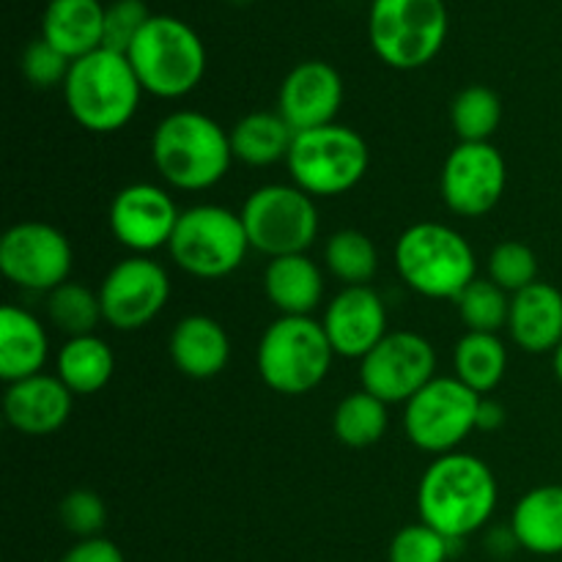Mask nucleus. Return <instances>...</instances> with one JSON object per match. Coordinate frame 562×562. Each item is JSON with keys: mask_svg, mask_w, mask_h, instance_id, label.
<instances>
[{"mask_svg": "<svg viewBox=\"0 0 562 562\" xmlns=\"http://www.w3.org/2000/svg\"><path fill=\"white\" fill-rule=\"evenodd\" d=\"M296 132L291 130L280 113H250L234 124L228 132L234 159L250 168H267L289 157Z\"/></svg>", "mask_w": 562, "mask_h": 562, "instance_id": "nucleus-27", "label": "nucleus"}, {"mask_svg": "<svg viewBox=\"0 0 562 562\" xmlns=\"http://www.w3.org/2000/svg\"><path fill=\"white\" fill-rule=\"evenodd\" d=\"M508 333L527 355H554L562 344V291L538 280L510 296Z\"/></svg>", "mask_w": 562, "mask_h": 562, "instance_id": "nucleus-20", "label": "nucleus"}, {"mask_svg": "<svg viewBox=\"0 0 562 562\" xmlns=\"http://www.w3.org/2000/svg\"><path fill=\"white\" fill-rule=\"evenodd\" d=\"M344 104V80L327 60H302L285 75L278 93V113L294 132L335 124Z\"/></svg>", "mask_w": 562, "mask_h": 562, "instance_id": "nucleus-17", "label": "nucleus"}, {"mask_svg": "<svg viewBox=\"0 0 562 562\" xmlns=\"http://www.w3.org/2000/svg\"><path fill=\"white\" fill-rule=\"evenodd\" d=\"M322 324L335 355L362 360L387 335V307L371 285H346L333 296Z\"/></svg>", "mask_w": 562, "mask_h": 562, "instance_id": "nucleus-18", "label": "nucleus"}, {"mask_svg": "<svg viewBox=\"0 0 562 562\" xmlns=\"http://www.w3.org/2000/svg\"><path fill=\"white\" fill-rule=\"evenodd\" d=\"M333 357L324 324L311 316H280L258 340L256 366L269 390L305 395L327 379Z\"/></svg>", "mask_w": 562, "mask_h": 562, "instance_id": "nucleus-6", "label": "nucleus"}, {"mask_svg": "<svg viewBox=\"0 0 562 562\" xmlns=\"http://www.w3.org/2000/svg\"><path fill=\"white\" fill-rule=\"evenodd\" d=\"M450 124L459 143H488L503 124V99L488 86H467L450 104Z\"/></svg>", "mask_w": 562, "mask_h": 562, "instance_id": "nucleus-30", "label": "nucleus"}, {"mask_svg": "<svg viewBox=\"0 0 562 562\" xmlns=\"http://www.w3.org/2000/svg\"><path fill=\"white\" fill-rule=\"evenodd\" d=\"M453 371L461 384L483 398L499 387L508 371V349L492 333H467L453 349Z\"/></svg>", "mask_w": 562, "mask_h": 562, "instance_id": "nucleus-28", "label": "nucleus"}, {"mask_svg": "<svg viewBox=\"0 0 562 562\" xmlns=\"http://www.w3.org/2000/svg\"><path fill=\"white\" fill-rule=\"evenodd\" d=\"M250 250L269 258L300 256L318 236V212L313 198L296 184H267L250 192L241 206Z\"/></svg>", "mask_w": 562, "mask_h": 562, "instance_id": "nucleus-10", "label": "nucleus"}, {"mask_svg": "<svg viewBox=\"0 0 562 562\" xmlns=\"http://www.w3.org/2000/svg\"><path fill=\"white\" fill-rule=\"evenodd\" d=\"M327 269L346 285H368L379 269V252L362 231L344 228L329 236L324 247Z\"/></svg>", "mask_w": 562, "mask_h": 562, "instance_id": "nucleus-32", "label": "nucleus"}, {"mask_svg": "<svg viewBox=\"0 0 562 562\" xmlns=\"http://www.w3.org/2000/svg\"><path fill=\"white\" fill-rule=\"evenodd\" d=\"M151 16L154 14L148 11V5L143 0H113L110 5H104L102 47L126 55L132 42L137 38V33L146 27V22Z\"/></svg>", "mask_w": 562, "mask_h": 562, "instance_id": "nucleus-35", "label": "nucleus"}, {"mask_svg": "<svg viewBox=\"0 0 562 562\" xmlns=\"http://www.w3.org/2000/svg\"><path fill=\"white\" fill-rule=\"evenodd\" d=\"M456 307H459L461 322L467 324V333L497 335L499 329L508 327L510 296L488 278L472 280L456 300Z\"/></svg>", "mask_w": 562, "mask_h": 562, "instance_id": "nucleus-33", "label": "nucleus"}, {"mask_svg": "<svg viewBox=\"0 0 562 562\" xmlns=\"http://www.w3.org/2000/svg\"><path fill=\"white\" fill-rule=\"evenodd\" d=\"M47 318L66 338L93 335L97 324L104 322L99 291H91L88 285L66 280L64 285H58V289L47 294Z\"/></svg>", "mask_w": 562, "mask_h": 562, "instance_id": "nucleus-31", "label": "nucleus"}, {"mask_svg": "<svg viewBox=\"0 0 562 562\" xmlns=\"http://www.w3.org/2000/svg\"><path fill=\"white\" fill-rule=\"evenodd\" d=\"M140 93V80L130 58L104 47L71 60L64 82V99L71 119L97 135L124 130L135 119Z\"/></svg>", "mask_w": 562, "mask_h": 562, "instance_id": "nucleus-3", "label": "nucleus"}, {"mask_svg": "<svg viewBox=\"0 0 562 562\" xmlns=\"http://www.w3.org/2000/svg\"><path fill=\"white\" fill-rule=\"evenodd\" d=\"M488 280L508 294L538 283V258L525 241H499L488 256Z\"/></svg>", "mask_w": 562, "mask_h": 562, "instance_id": "nucleus-34", "label": "nucleus"}, {"mask_svg": "<svg viewBox=\"0 0 562 562\" xmlns=\"http://www.w3.org/2000/svg\"><path fill=\"white\" fill-rule=\"evenodd\" d=\"M71 245L55 225L25 220L11 225L0 239V272L25 291L49 294L69 280Z\"/></svg>", "mask_w": 562, "mask_h": 562, "instance_id": "nucleus-12", "label": "nucleus"}, {"mask_svg": "<svg viewBox=\"0 0 562 562\" xmlns=\"http://www.w3.org/2000/svg\"><path fill=\"white\" fill-rule=\"evenodd\" d=\"M151 159L170 187L198 192L225 179L234 151L217 121L198 110H176L154 130Z\"/></svg>", "mask_w": 562, "mask_h": 562, "instance_id": "nucleus-2", "label": "nucleus"}, {"mask_svg": "<svg viewBox=\"0 0 562 562\" xmlns=\"http://www.w3.org/2000/svg\"><path fill=\"white\" fill-rule=\"evenodd\" d=\"M387 404L376 395L357 390L338 404L333 415V431L340 445L355 450H366L376 445L387 431Z\"/></svg>", "mask_w": 562, "mask_h": 562, "instance_id": "nucleus-29", "label": "nucleus"}, {"mask_svg": "<svg viewBox=\"0 0 562 562\" xmlns=\"http://www.w3.org/2000/svg\"><path fill=\"white\" fill-rule=\"evenodd\" d=\"M456 541L428 525H409L395 532L390 543V562H448Z\"/></svg>", "mask_w": 562, "mask_h": 562, "instance_id": "nucleus-36", "label": "nucleus"}, {"mask_svg": "<svg viewBox=\"0 0 562 562\" xmlns=\"http://www.w3.org/2000/svg\"><path fill=\"white\" fill-rule=\"evenodd\" d=\"M497 508V481L488 464L472 453H445L431 461L417 486L423 525L450 541L472 536Z\"/></svg>", "mask_w": 562, "mask_h": 562, "instance_id": "nucleus-1", "label": "nucleus"}, {"mask_svg": "<svg viewBox=\"0 0 562 562\" xmlns=\"http://www.w3.org/2000/svg\"><path fill=\"white\" fill-rule=\"evenodd\" d=\"M168 250L176 267L192 278L220 280L245 263L250 239L241 214L214 203H201L181 212Z\"/></svg>", "mask_w": 562, "mask_h": 562, "instance_id": "nucleus-9", "label": "nucleus"}, {"mask_svg": "<svg viewBox=\"0 0 562 562\" xmlns=\"http://www.w3.org/2000/svg\"><path fill=\"white\" fill-rule=\"evenodd\" d=\"M516 547L541 558L562 554V486L549 483L527 492L510 516Z\"/></svg>", "mask_w": 562, "mask_h": 562, "instance_id": "nucleus-24", "label": "nucleus"}, {"mask_svg": "<svg viewBox=\"0 0 562 562\" xmlns=\"http://www.w3.org/2000/svg\"><path fill=\"white\" fill-rule=\"evenodd\" d=\"M437 371V351L423 335L409 329L387 333L360 360L362 390L384 404H406Z\"/></svg>", "mask_w": 562, "mask_h": 562, "instance_id": "nucleus-13", "label": "nucleus"}, {"mask_svg": "<svg viewBox=\"0 0 562 562\" xmlns=\"http://www.w3.org/2000/svg\"><path fill=\"white\" fill-rule=\"evenodd\" d=\"M481 395L472 393L456 376H437L406 401L404 431L423 453H456L477 428Z\"/></svg>", "mask_w": 562, "mask_h": 562, "instance_id": "nucleus-11", "label": "nucleus"}, {"mask_svg": "<svg viewBox=\"0 0 562 562\" xmlns=\"http://www.w3.org/2000/svg\"><path fill=\"white\" fill-rule=\"evenodd\" d=\"M60 562H124V554L108 538H82Z\"/></svg>", "mask_w": 562, "mask_h": 562, "instance_id": "nucleus-39", "label": "nucleus"}, {"mask_svg": "<svg viewBox=\"0 0 562 562\" xmlns=\"http://www.w3.org/2000/svg\"><path fill=\"white\" fill-rule=\"evenodd\" d=\"M401 280L428 300H459L477 280V258L470 241L442 223H415L395 241Z\"/></svg>", "mask_w": 562, "mask_h": 562, "instance_id": "nucleus-5", "label": "nucleus"}, {"mask_svg": "<svg viewBox=\"0 0 562 562\" xmlns=\"http://www.w3.org/2000/svg\"><path fill=\"white\" fill-rule=\"evenodd\" d=\"M263 291L280 316H311L324 300V274L305 252L269 258Z\"/></svg>", "mask_w": 562, "mask_h": 562, "instance_id": "nucleus-25", "label": "nucleus"}, {"mask_svg": "<svg viewBox=\"0 0 562 562\" xmlns=\"http://www.w3.org/2000/svg\"><path fill=\"white\" fill-rule=\"evenodd\" d=\"M368 36L387 66L420 69L437 58L448 38L445 0H373Z\"/></svg>", "mask_w": 562, "mask_h": 562, "instance_id": "nucleus-8", "label": "nucleus"}, {"mask_svg": "<svg viewBox=\"0 0 562 562\" xmlns=\"http://www.w3.org/2000/svg\"><path fill=\"white\" fill-rule=\"evenodd\" d=\"M49 357L44 324L25 307L5 305L0 313V379L5 384L42 373Z\"/></svg>", "mask_w": 562, "mask_h": 562, "instance_id": "nucleus-22", "label": "nucleus"}, {"mask_svg": "<svg viewBox=\"0 0 562 562\" xmlns=\"http://www.w3.org/2000/svg\"><path fill=\"white\" fill-rule=\"evenodd\" d=\"M71 398L75 393L58 376L36 373L3 393L5 423L25 437H49L69 420Z\"/></svg>", "mask_w": 562, "mask_h": 562, "instance_id": "nucleus-19", "label": "nucleus"}, {"mask_svg": "<svg viewBox=\"0 0 562 562\" xmlns=\"http://www.w3.org/2000/svg\"><path fill=\"white\" fill-rule=\"evenodd\" d=\"M170 300V278L148 256H130L115 263L99 285L102 316L119 333H135L151 324Z\"/></svg>", "mask_w": 562, "mask_h": 562, "instance_id": "nucleus-14", "label": "nucleus"}, {"mask_svg": "<svg viewBox=\"0 0 562 562\" xmlns=\"http://www.w3.org/2000/svg\"><path fill=\"white\" fill-rule=\"evenodd\" d=\"M179 217L181 212L173 198L162 187L146 184V181H137V184L115 192L108 212L113 236L121 247L132 250L135 256H148V252L168 247Z\"/></svg>", "mask_w": 562, "mask_h": 562, "instance_id": "nucleus-16", "label": "nucleus"}, {"mask_svg": "<svg viewBox=\"0 0 562 562\" xmlns=\"http://www.w3.org/2000/svg\"><path fill=\"white\" fill-rule=\"evenodd\" d=\"M285 165L294 184L307 195L335 198L355 190L366 179L371 151L357 130L329 124L296 132Z\"/></svg>", "mask_w": 562, "mask_h": 562, "instance_id": "nucleus-7", "label": "nucleus"}, {"mask_svg": "<svg viewBox=\"0 0 562 562\" xmlns=\"http://www.w3.org/2000/svg\"><path fill=\"white\" fill-rule=\"evenodd\" d=\"M132 69L143 93L159 99H181L201 86L206 75V47L192 25L170 14H154L130 53Z\"/></svg>", "mask_w": 562, "mask_h": 562, "instance_id": "nucleus-4", "label": "nucleus"}, {"mask_svg": "<svg viewBox=\"0 0 562 562\" xmlns=\"http://www.w3.org/2000/svg\"><path fill=\"white\" fill-rule=\"evenodd\" d=\"M508 165L492 143H459L445 159L439 190L459 217H483L505 195Z\"/></svg>", "mask_w": 562, "mask_h": 562, "instance_id": "nucleus-15", "label": "nucleus"}, {"mask_svg": "<svg viewBox=\"0 0 562 562\" xmlns=\"http://www.w3.org/2000/svg\"><path fill=\"white\" fill-rule=\"evenodd\" d=\"M115 357L99 335L69 338L55 357V376L75 395H93L113 379Z\"/></svg>", "mask_w": 562, "mask_h": 562, "instance_id": "nucleus-26", "label": "nucleus"}, {"mask_svg": "<svg viewBox=\"0 0 562 562\" xmlns=\"http://www.w3.org/2000/svg\"><path fill=\"white\" fill-rule=\"evenodd\" d=\"M104 5L99 0H49L42 16V38L69 60L102 47Z\"/></svg>", "mask_w": 562, "mask_h": 562, "instance_id": "nucleus-23", "label": "nucleus"}, {"mask_svg": "<svg viewBox=\"0 0 562 562\" xmlns=\"http://www.w3.org/2000/svg\"><path fill=\"white\" fill-rule=\"evenodd\" d=\"M60 521L71 536L82 538H99V532L108 525V505L91 488H75L60 499Z\"/></svg>", "mask_w": 562, "mask_h": 562, "instance_id": "nucleus-37", "label": "nucleus"}, {"mask_svg": "<svg viewBox=\"0 0 562 562\" xmlns=\"http://www.w3.org/2000/svg\"><path fill=\"white\" fill-rule=\"evenodd\" d=\"M554 373H558V379L562 382V344L554 349Z\"/></svg>", "mask_w": 562, "mask_h": 562, "instance_id": "nucleus-41", "label": "nucleus"}, {"mask_svg": "<svg viewBox=\"0 0 562 562\" xmlns=\"http://www.w3.org/2000/svg\"><path fill=\"white\" fill-rule=\"evenodd\" d=\"M228 3H236V5H247V3H252V0H228Z\"/></svg>", "mask_w": 562, "mask_h": 562, "instance_id": "nucleus-42", "label": "nucleus"}, {"mask_svg": "<svg viewBox=\"0 0 562 562\" xmlns=\"http://www.w3.org/2000/svg\"><path fill=\"white\" fill-rule=\"evenodd\" d=\"M505 423V409L492 398L481 401V412H477V428L481 431H497Z\"/></svg>", "mask_w": 562, "mask_h": 562, "instance_id": "nucleus-40", "label": "nucleus"}, {"mask_svg": "<svg viewBox=\"0 0 562 562\" xmlns=\"http://www.w3.org/2000/svg\"><path fill=\"white\" fill-rule=\"evenodd\" d=\"M20 64L25 80L36 88L64 86L66 75H69L71 69V60L66 58L64 53H58L53 44L44 42V38H36V42L27 44Z\"/></svg>", "mask_w": 562, "mask_h": 562, "instance_id": "nucleus-38", "label": "nucleus"}, {"mask_svg": "<svg viewBox=\"0 0 562 562\" xmlns=\"http://www.w3.org/2000/svg\"><path fill=\"white\" fill-rule=\"evenodd\" d=\"M168 349L173 366L198 382L220 376L231 360V340L225 327L217 318L201 313H192L176 324Z\"/></svg>", "mask_w": 562, "mask_h": 562, "instance_id": "nucleus-21", "label": "nucleus"}]
</instances>
